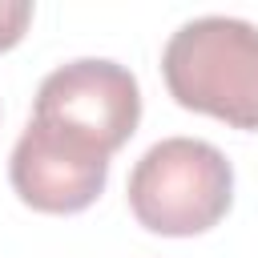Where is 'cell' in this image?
<instances>
[{
    "instance_id": "1",
    "label": "cell",
    "mask_w": 258,
    "mask_h": 258,
    "mask_svg": "<svg viewBox=\"0 0 258 258\" xmlns=\"http://www.w3.org/2000/svg\"><path fill=\"white\" fill-rule=\"evenodd\" d=\"M169 97L234 129H258V28L238 16L181 24L161 56Z\"/></svg>"
},
{
    "instance_id": "2",
    "label": "cell",
    "mask_w": 258,
    "mask_h": 258,
    "mask_svg": "<svg viewBox=\"0 0 258 258\" xmlns=\"http://www.w3.org/2000/svg\"><path fill=\"white\" fill-rule=\"evenodd\" d=\"M234 169L226 153L198 137H165L141 153L129 173L133 218L165 238H189L226 218Z\"/></svg>"
},
{
    "instance_id": "3",
    "label": "cell",
    "mask_w": 258,
    "mask_h": 258,
    "mask_svg": "<svg viewBox=\"0 0 258 258\" xmlns=\"http://www.w3.org/2000/svg\"><path fill=\"white\" fill-rule=\"evenodd\" d=\"M101 153H117L141 121V89L117 60H73L52 69L36 89V113Z\"/></svg>"
},
{
    "instance_id": "4",
    "label": "cell",
    "mask_w": 258,
    "mask_h": 258,
    "mask_svg": "<svg viewBox=\"0 0 258 258\" xmlns=\"http://www.w3.org/2000/svg\"><path fill=\"white\" fill-rule=\"evenodd\" d=\"M8 177L24 206L40 214H77L105 189L109 153L52 121L32 117L12 149Z\"/></svg>"
},
{
    "instance_id": "5",
    "label": "cell",
    "mask_w": 258,
    "mask_h": 258,
    "mask_svg": "<svg viewBox=\"0 0 258 258\" xmlns=\"http://www.w3.org/2000/svg\"><path fill=\"white\" fill-rule=\"evenodd\" d=\"M28 20H32V4L28 0H0V52L20 44Z\"/></svg>"
}]
</instances>
